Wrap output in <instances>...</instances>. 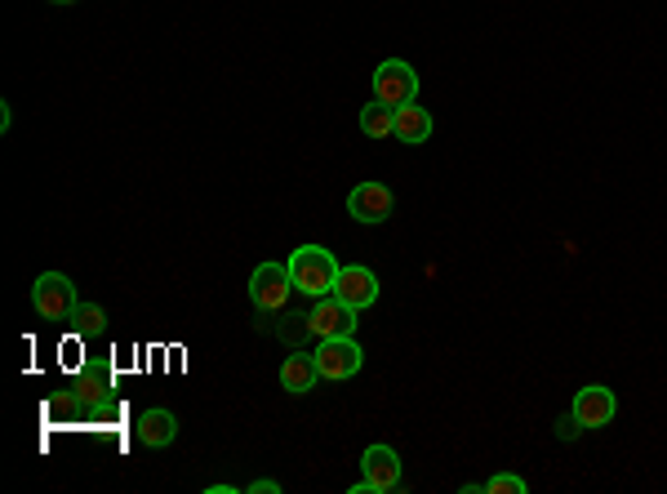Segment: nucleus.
Here are the masks:
<instances>
[{"label":"nucleus","mask_w":667,"mask_h":494,"mask_svg":"<svg viewBox=\"0 0 667 494\" xmlns=\"http://www.w3.org/2000/svg\"><path fill=\"white\" fill-rule=\"evenodd\" d=\"M250 490H254V494H276V490H280V485H276V481H254V485H250Z\"/></svg>","instance_id":"nucleus-20"},{"label":"nucleus","mask_w":667,"mask_h":494,"mask_svg":"<svg viewBox=\"0 0 667 494\" xmlns=\"http://www.w3.org/2000/svg\"><path fill=\"white\" fill-rule=\"evenodd\" d=\"M392 138H396V143H410V147H419V143L432 138V116H427V107H419V98L405 103V107H396V129H392Z\"/></svg>","instance_id":"nucleus-12"},{"label":"nucleus","mask_w":667,"mask_h":494,"mask_svg":"<svg viewBox=\"0 0 667 494\" xmlns=\"http://www.w3.org/2000/svg\"><path fill=\"white\" fill-rule=\"evenodd\" d=\"M316 379H320L316 357H307V353L285 357V366H280V388H285L289 397H307V392L316 388Z\"/></svg>","instance_id":"nucleus-13"},{"label":"nucleus","mask_w":667,"mask_h":494,"mask_svg":"<svg viewBox=\"0 0 667 494\" xmlns=\"http://www.w3.org/2000/svg\"><path fill=\"white\" fill-rule=\"evenodd\" d=\"M311 357H316L320 379H329V383H343V379H352L366 366V353H361V344L352 335L348 339H320V348Z\"/></svg>","instance_id":"nucleus-4"},{"label":"nucleus","mask_w":667,"mask_h":494,"mask_svg":"<svg viewBox=\"0 0 667 494\" xmlns=\"http://www.w3.org/2000/svg\"><path fill=\"white\" fill-rule=\"evenodd\" d=\"M276 339L298 348L303 339H311V312H285V320L276 325Z\"/></svg>","instance_id":"nucleus-16"},{"label":"nucleus","mask_w":667,"mask_h":494,"mask_svg":"<svg viewBox=\"0 0 667 494\" xmlns=\"http://www.w3.org/2000/svg\"><path fill=\"white\" fill-rule=\"evenodd\" d=\"M294 294V281H289V267L285 263H258L254 276H250V298L254 307L263 312H280Z\"/></svg>","instance_id":"nucleus-6"},{"label":"nucleus","mask_w":667,"mask_h":494,"mask_svg":"<svg viewBox=\"0 0 667 494\" xmlns=\"http://www.w3.org/2000/svg\"><path fill=\"white\" fill-rule=\"evenodd\" d=\"M614 410H618V401H614V392L601 388V383H587V388L574 392V414H579L583 428H605V423L614 419Z\"/></svg>","instance_id":"nucleus-10"},{"label":"nucleus","mask_w":667,"mask_h":494,"mask_svg":"<svg viewBox=\"0 0 667 494\" xmlns=\"http://www.w3.org/2000/svg\"><path fill=\"white\" fill-rule=\"evenodd\" d=\"M32 307H36L45 320L63 325V320H72V312L81 307V298H76V285H72L63 272H45V276H36V285H32Z\"/></svg>","instance_id":"nucleus-2"},{"label":"nucleus","mask_w":667,"mask_h":494,"mask_svg":"<svg viewBox=\"0 0 667 494\" xmlns=\"http://www.w3.org/2000/svg\"><path fill=\"white\" fill-rule=\"evenodd\" d=\"M107 392H112V379H107V370H98V366H85V379H81V397H85V401H94V397L103 401Z\"/></svg>","instance_id":"nucleus-18"},{"label":"nucleus","mask_w":667,"mask_h":494,"mask_svg":"<svg viewBox=\"0 0 667 494\" xmlns=\"http://www.w3.org/2000/svg\"><path fill=\"white\" fill-rule=\"evenodd\" d=\"M579 432H587V428H583V423H579V414H574V410H570V414H565V419H557V437H565V441H574V437H579Z\"/></svg>","instance_id":"nucleus-19"},{"label":"nucleus","mask_w":667,"mask_h":494,"mask_svg":"<svg viewBox=\"0 0 667 494\" xmlns=\"http://www.w3.org/2000/svg\"><path fill=\"white\" fill-rule=\"evenodd\" d=\"M374 98L388 107H405L419 98V72L405 59H388L374 67Z\"/></svg>","instance_id":"nucleus-5"},{"label":"nucleus","mask_w":667,"mask_h":494,"mask_svg":"<svg viewBox=\"0 0 667 494\" xmlns=\"http://www.w3.org/2000/svg\"><path fill=\"white\" fill-rule=\"evenodd\" d=\"M54 6H76V0H54Z\"/></svg>","instance_id":"nucleus-21"},{"label":"nucleus","mask_w":667,"mask_h":494,"mask_svg":"<svg viewBox=\"0 0 667 494\" xmlns=\"http://www.w3.org/2000/svg\"><path fill=\"white\" fill-rule=\"evenodd\" d=\"M357 329V307H348L339 294L311 298V335L316 339H348Z\"/></svg>","instance_id":"nucleus-7"},{"label":"nucleus","mask_w":667,"mask_h":494,"mask_svg":"<svg viewBox=\"0 0 667 494\" xmlns=\"http://www.w3.org/2000/svg\"><path fill=\"white\" fill-rule=\"evenodd\" d=\"M392 129H396V107H388L379 98L361 107V134L366 138H392Z\"/></svg>","instance_id":"nucleus-14"},{"label":"nucleus","mask_w":667,"mask_h":494,"mask_svg":"<svg viewBox=\"0 0 667 494\" xmlns=\"http://www.w3.org/2000/svg\"><path fill=\"white\" fill-rule=\"evenodd\" d=\"M392 192L383 188V183H357L352 192H348V214L357 219V223H383V219H392Z\"/></svg>","instance_id":"nucleus-9"},{"label":"nucleus","mask_w":667,"mask_h":494,"mask_svg":"<svg viewBox=\"0 0 667 494\" xmlns=\"http://www.w3.org/2000/svg\"><path fill=\"white\" fill-rule=\"evenodd\" d=\"M72 329H76V339H98L103 329H107V312L98 303H81L72 312Z\"/></svg>","instance_id":"nucleus-15"},{"label":"nucleus","mask_w":667,"mask_h":494,"mask_svg":"<svg viewBox=\"0 0 667 494\" xmlns=\"http://www.w3.org/2000/svg\"><path fill=\"white\" fill-rule=\"evenodd\" d=\"M289 281H294V290L298 294H307V298H325V294H334V281H339V263H334V254L329 250H320V245H298L294 254H289Z\"/></svg>","instance_id":"nucleus-1"},{"label":"nucleus","mask_w":667,"mask_h":494,"mask_svg":"<svg viewBox=\"0 0 667 494\" xmlns=\"http://www.w3.org/2000/svg\"><path fill=\"white\" fill-rule=\"evenodd\" d=\"M334 294H339L348 307H374L379 303V276L370 272V267H361V263H348V267H339V281H334Z\"/></svg>","instance_id":"nucleus-8"},{"label":"nucleus","mask_w":667,"mask_h":494,"mask_svg":"<svg viewBox=\"0 0 667 494\" xmlns=\"http://www.w3.org/2000/svg\"><path fill=\"white\" fill-rule=\"evenodd\" d=\"M467 490H485V494H526V476H512V472H498L480 485H467Z\"/></svg>","instance_id":"nucleus-17"},{"label":"nucleus","mask_w":667,"mask_h":494,"mask_svg":"<svg viewBox=\"0 0 667 494\" xmlns=\"http://www.w3.org/2000/svg\"><path fill=\"white\" fill-rule=\"evenodd\" d=\"M179 437V419L170 414V410H142V419H138V441L147 445V450H165Z\"/></svg>","instance_id":"nucleus-11"},{"label":"nucleus","mask_w":667,"mask_h":494,"mask_svg":"<svg viewBox=\"0 0 667 494\" xmlns=\"http://www.w3.org/2000/svg\"><path fill=\"white\" fill-rule=\"evenodd\" d=\"M361 485H352V494H392L401 490V454L392 445H370L361 454Z\"/></svg>","instance_id":"nucleus-3"}]
</instances>
